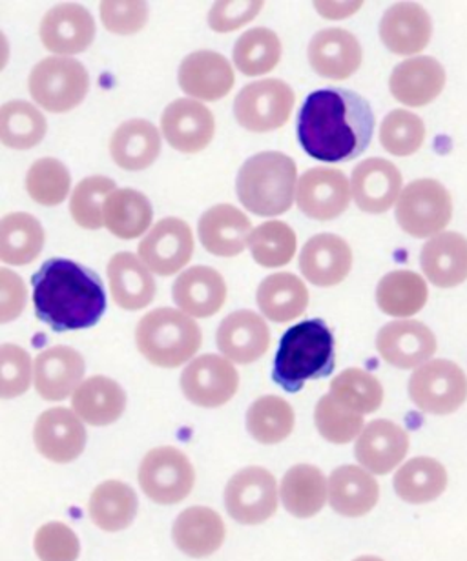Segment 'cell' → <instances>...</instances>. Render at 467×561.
<instances>
[{
    "mask_svg": "<svg viewBox=\"0 0 467 561\" xmlns=\"http://www.w3.org/2000/svg\"><path fill=\"white\" fill-rule=\"evenodd\" d=\"M172 297L186 316L213 318L227 301V283L213 266H192L175 279Z\"/></svg>",
    "mask_w": 467,
    "mask_h": 561,
    "instance_id": "obj_26",
    "label": "cell"
},
{
    "mask_svg": "<svg viewBox=\"0 0 467 561\" xmlns=\"http://www.w3.org/2000/svg\"><path fill=\"white\" fill-rule=\"evenodd\" d=\"M225 505L230 518L243 525H260L277 508V485L274 476L261 467L239 470L225 489Z\"/></svg>",
    "mask_w": 467,
    "mask_h": 561,
    "instance_id": "obj_11",
    "label": "cell"
},
{
    "mask_svg": "<svg viewBox=\"0 0 467 561\" xmlns=\"http://www.w3.org/2000/svg\"><path fill=\"white\" fill-rule=\"evenodd\" d=\"M84 357L71 346H52L35 359V389L46 401H62L81 387Z\"/></svg>",
    "mask_w": 467,
    "mask_h": 561,
    "instance_id": "obj_24",
    "label": "cell"
},
{
    "mask_svg": "<svg viewBox=\"0 0 467 561\" xmlns=\"http://www.w3.org/2000/svg\"><path fill=\"white\" fill-rule=\"evenodd\" d=\"M354 561H384L381 560V558H376V557H362V558H356V560Z\"/></svg>",
    "mask_w": 467,
    "mask_h": 561,
    "instance_id": "obj_57",
    "label": "cell"
},
{
    "mask_svg": "<svg viewBox=\"0 0 467 561\" xmlns=\"http://www.w3.org/2000/svg\"><path fill=\"white\" fill-rule=\"evenodd\" d=\"M101 11V21L109 32L115 35H134L141 32L148 22V4L139 0H126V2H115L106 0L99 5Z\"/></svg>",
    "mask_w": 467,
    "mask_h": 561,
    "instance_id": "obj_54",
    "label": "cell"
},
{
    "mask_svg": "<svg viewBox=\"0 0 467 561\" xmlns=\"http://www.w3.org/2000/svg\"><path fill=\"white\" fill-rule=\"evenodd\" d=\"M375 114L360 93L345 88H323L310 93L299 110V145L321 162H348L369 148Z\"/></svg>",
    "mask_w": 467,
    "mask_h": 561,
    "instance_id": "obj_1",
    "label": "cell"
},
{
    "mask_svg": "<svg viewBox=\"0 0 467 561\" xmlns=\"http://www.w3.org/2000/svg\"><path fill=\"white\" fill-rule=\"evenodd\" d=\"M38 453L54 463H70L87 447L81 417L68 409H49L38 416L33 431Z\"/></svg>",
    "mask_w": 467,
    "mask_h": 561,
    "instance_id": "obj_19",
    "label": "cell"
},
{
    "mask_svg": "<svg viewBox=\"0 0 467 561\" xmlns=\"http://www.w3.org/2000/svg\"><path fill=\"white\" fill-rule=\"evenodd\" d=\"M376 351L397 368H414L435 356L436 337L420 321H392L376 335Z\"/></svg>",
    "mask_w": 467,
    "mask_h": 561,
    "instance_id": "obj_20",
    "label": "cell"
},
{
    "mask_svg": "<svg viewBox=\"0 0 467 561\" xmlns=\"http://www.w3.org/2000/svg\"><path fill=\"white\" fill-rule=\"evenodd\" d=\"M353 197L345 173L334 168H312L299 178L296 201L299 210L315 221H332L348 210Z\"/></svg>",
    "mask_w": 467,
    "mask_h": 561,
    "instance_id": "obj_14",
    "label": "cell"
},
{
    "mask_svg": "<svg viewBox=\"0 0 467 561\" xmlns=\"http://www.w3.org/2000/svg\"><path fill=\"white\" fill-rule=\"evenodd\" d=\"M38 35L44 48L59 57L82 54L95 38V21L84 5L66 2L43 16Z\"/></svg>",
    "mask_w": 467,
    "mask_h": 561,
    "instance_id": "obj_15",
    "label": "cell"
},
{
    "mask_svg": "<svg viewBox=\"0 0 467 561\" xmlns=\"http://www.w3.org/2000/svg\"><path fill=\"white\" fill-rule=\"evenodd\" d=\"M32 381V362L21 346L5 343L0 348V396L11 400L30 389Z\"/></svg>",
    "mask_w": 467,
    "mask_h": 561,
    "instance_id": "obj_52",
    "label": "cell"
},
{
    "mask_svg": "<svg viewBox=\"0 0 467 561\" xmlns=\"http://www.w3.org/2000/svg\"><path fill=\"white\" fill-rule=\"evenodd\" d=\"M326 476L315 465H296L282 481V502L296 518H312L326 505Z\"/></svg>",
    "mask_w": 467,
    "mask_h": 561,
    "instance_id": "obj_40",
    "label": "cell"
},
{
    "mask_svg": "<svg viewBox=\"0 0 467 561\" xmlns=\"http://www.w3.org/2000/svg\"><path fill=\"white\" fill-rule=\"evenodd\" d=\"M33 546L41 561H76L81 552L76 533L59 522L43 525Z\"/></svg>",
    "mask_w": 467,
    "mask_h": 561,
    "instance_id": "obj_53",
    "label": "cell"
},
{
    "mask_svg": "<svg viewBox=\"0 0 467 561\" xmlns=\"http://www.w3.org/2000/svg\"><path fill=\"white\" fill-rule=\"evenodd\" d=\"M106 274L115 305L123 310L136 312L153 301L156 280L150 268L137 255L130 252L115 254L110 260Z\"/></svg>",
    "mask_w": 467,
    "mask_h": 561,
    "instance_id": "obj_30",
    "label": "cell"
},
{
    "mask_svg": "<svg viewBox=\"0 0 467 561\" xmlns=\"http://www.w3.org/2000/svg\"><path fill=\"white\" fill-rule=\"evenodd\" d=\"M216 345L230 362L249 365L265 356L271 346V330L260 313L238 310L219 323Z\"/></svg>",
    "mask_w": 467,
    "mask_h": 561,
    "instance_id": "obj_18",
    "label": "cell"
},
{
    "mask_svg": "<svg viewBox=\"0 0 467 561\" xmlns=\"http://www.w3.org/2000/svg\"><path fill=\"white\" fill-rule=\"evenodd\" d=\"M26 305V286L21 277L2 268L0 271V323H10L21 316Z\"/></svg>",
    "mask_w": 467,
    "mask_h": 561,
    "instance_id": "obj_56",
    "label": "cell"
},
{
    "mask_svg": "<svg viewBox=\"0 0 467 561\" xmlns=\"http://www.w3.org/2000/svg\"><path fill=\"white\" fill-rule=\"evenodd\" d=\"M298 184L296 162L280 151H261L239 168L238 199L255 216H282L293 206Z\"/></svg>",
    "mask_w": 467,
    "mask_h": 561,
    "instance_id": "obj_4",
    "label": "cell"
},
{
    "mask_svg": "<svg viewBox=\"0 0 467 561\" xmlns=\"http://www.w3.org/2000/svg\"><path fill=\"white\" fill-rule=\"evenodd\" d=\"M115 183L104 175H92L77 184L70 197V214L73 221L84 230L104 227V205L115 192Z\"/></svg>",
    "mask_w": 467,
    "mask_h": 561,
    "instance_id": "obj_49",
    "label": "cell"
},
{
    "mask_svg": "<svg viewBox=\"0 0 467 561\" xmlns=\"http://www.w3.org/2000/svg\"><path fill=\"white\" fill-rule=\"evenodd\" d=\"M238 387V370L229 359L216 354L196 357L181 374V389L186 400L205 409L229 403Z\"/></svg>",
    "mask_w": 467,
    "mask_h": 561,
    "instance_id": "obj_12",
    "label": "cell"
},
{
    "mask_svg": "<svg viewBox=\"0 0 467 561\" xmlns=\"http://www.w3.org/2000/svg\"><path fill=\"white\" fill-rule=\"evenodd\" d=\"M309 65L320 77L345 81L362 66V46L353 33L343 27H327L310 38Z\"/></svg>",
    "mask_w": 467,
    "mask_h": 561,
    "instance_id": "obj_21",
    "label": "cell"
},
{
    "mask_svg": "<svg viewBox=\"0 0 467 561\" xmlns=\"http://www.w3.org/2000/svg\"><path fill=\"white\" fill-rule=\"evenodd\" d=\"M263 8V2H216L208 13V24L214 32L229 33L252 21Z\"/></svg>",
    "mask_w": 467,
    "mask_h": 561,
    "instance_id": "obj_55",
    "label": "cell"
},
{
    "mask_svg": "<svg viewBox=\"0 0 467 561\" xmlns=\"http://www.w3.org/2000/svg\"><path fill=\"white\" fill-rule=\"evenodd\" d=\"M294 103L296 95L287 82L280 79L255 81L238 93L234 101V117L244 130L265 134L287 125Z\"/></svg>",
    "mask_w": 467,
    "mask_h": 561,
    "instance_id": "obj_8",
    "label": "cell"
},
{
    "mask_svg": "<svg viewBox=\"0 0 467 561\" xmlns=\"http://www.w3.org/2000/svg\"><path fill=\"white\" fill-rule=\"evenodd\" d=\"M33 308L55 332L92 329L106 312L103 280L76 261H44L32 277Z\"/></svg>",
    "mask_w": 467,
    "mask_h": 561,
    "instance_id": "obj_2",
    "label": "cell"
},
{
    "mask_svg": "<svg viewBox=\"0 0 467 561\" xmlns=\"http://www.w3.org/2000/svg\"><path fill=\"white\" fill-rule=\"evenodd\" d=\"M194 467L185 454L174 447L153 448L143 458L139 485L152 502L174 505L194 489Z\"/></svg>",
    "mask_w": 467,
    "mask_h": 561,
    "instance_id": "obj_10",
    "label": "cell"
},
{
    "mask_svg": "<svg viewBox=\"0 0 467 561\" xmlns=\"http://www.w3.org/2000/svg\"><path fill=\"white\" fill-rule=\"evenodd\" d=\"M424 139V121L408 110H395L381 123L380 142L392 156H413Z\"/></svg>",
    "mask_w": 467,
    "mask_h": 561,
    "instance_id": "obj_50",
    "label": "cell"
},
{
    "mask_svg": "<svg viewBox=\"0 0 467 561\" xmlns=\"http://www.w3.org/2000/svg\"><path fill=\"white\" fill-rule=\"evenodd\" d=\"M431 35L433 24L430 13L414 2H398L381 16V43L392 54H419L430 44Z\"/></svg>",
    "mask_w": 467,
    "mask_h": 561,
    "instance_id": "obj_27",
    "label": "cell"
},
{
    "mask_svg": "<svg viewBox=\"0 0 467 561\" xmlns=\"http://www.w3.org/2000/svg\"><path fill=\"white\" fill-rule=\"evenodd\" d=\"M316 426L327 442L345 445L364 431V417L340 405L331 394L323 396L315 411Z\"/></svg>",
    "mask_w": 467,
    "mask_h": 561,
    "instance_id": "obj_51",
    "label": "cell"
},
{
    "mask_svg": "<svg viewBox=\"0 0 467 561\" xmlns=\"http://www.w3.org/2000/svg\"><path fill=\"white\" fill-rule=\"evenodd\" d=\"M44 228L37 217L13 211L0 221V260L5 265L24 266L37 260L44 249Z\"/></svg>",
    "mask_w": 467,
    "mask_h": 561,
    "instance_id": "obj_37",
    "label": "cell"
},
{
    "mask_svg": "<svg viewBox=\"0 0 467 561\" xmlns=\"http://www.w3.org/2000/svg\"><path fill=\"white\" fill-rule=\"evenodd\" d=\"M409 450L408 432L387 420H376L365 426L354 448L356 459L373 474H387L402 463Z\"/></svg>",
    "mask_w": 467,
    "mask_h": 561,
    "instance_id": "obj_28",
    "label": "cell"
},
{
    "mask_svg": "<svg viewBox=\"0 0 467 561\" xmlns=\"http://www.w3.org/2000/svg\"><path fill=\"white\" fill-rule=\"evenodd\" d=\"M446 87V70L433 57L403 60L392 70L389 90L398 103L419 108L433 103Z\"/></svg>",
    "mask_w": 467,
    "mask_h": 561,
    "instance_id": "obj_25",
    "label": "cell"
},
{
    "mask_svg": "<svg viewBox=\"0 0 467 561\" xmlns=\"http://www.w3.org/2000/svg\"><path fill=\"white\" fill-rule=\"evenodd\" d=\"M161 131L174 150L200 153L213 142L216 121L205 104L192 99H178L164 108Z\"/></svg>",
    "mask_w": 467,
    "mask_h": 561,
    "instance_id": "obj_16",
    "label": "cell"
},
{
    "mask_svg": "<svg viewBox=\"0 0 467 561\" xmlns=\"http://www.w3.org/2000/svg\"><path fill=\"white\" fill-rule=\"evenodd\" d=\"M296 232L283 221L263 222L249 238L250 254L263 268L288 265L296 254Z\"/></svg>",
    "mask_w": 467,
    "mask_h": 561,
    "instance_id": "obj_47",
    "label": "cell"
},
{
    "mask_svg": "<svg viewBox=\"0 0 467 561\" xmlns=\"http://www.w3.org/2000/svg\"><path fill=\"white\" fill-rule=\"evenodd\" d=\"M202 341L196 321L175 308H156L137 323V348L156 367L175 368L191 362Z\"/></svg>",
    "mask_w": 467,
    "mask_h": 561,
    "instance_id": "obj_5",
    "label": "cell"
},
{
    "mask_svg": "<svg viewBox=\"0 0 467 561\" xmlns=\"http://www.w3.org/2000/svg\"><path fill=\"white\" fill-rule=\"evenodd\" d=\"M161 153V134L147 119L126 121L110 139V156L117 167L141 172L152 167Z\"/></svg>",
    "mask_w": 467,
    "mask_h": 561,
    "instance_id": "obj_31",
    "label": "cell"
},
{
    "mask_svg": "<svg viewBox=\"0 0 467 561\" xmlns=\"http://www.w3.org/2000/svg\"><path fill=\"white\" fill-rule=\"evenodd\" d=\"M428 285L417 272L395 271L381 277L376 286V302L381 312L392 318H409L428 302Z\"/></svg>",
    "mask_w": 467,
    "mask_h": 561,
    "instance_id": "obj_41",
    "label": "cell"
},
{
    "mask_svg": "<svg viewBox=\"0 0 467 561\" xmlns=\"http://www.w3.org/2000/svg\"><path fill=\"white\" fill-rule=\"evenodd\" d=\"M380 489L375 478L354 465H343L334 470L329 480V503L348 518H360L371 513L378 503Z\"/></svg>",
    "mask_w": 467,
    "mask_h": 561,
    "instance_id": "obj_33",
    "label": "cell"
},
{
    "mask_svg": "<svg viewBox=\"0 0 467 561\" xmlns=\"http://www.w3.org/2000/svg\"><path fill=\"white\" fill-rule=\"evenodd\" d=\"M395 491L403 502L430 503L446 491L447 472L444 465L433 458L409 459L395 474Z\"/></svg>",
    "mask_w": 467,
    "mask_h": 561,
    "instance_id": "obj_42",
    "label": "cell"
},
{
    "mask_svg": "<svg viewBox=\"0 0 467 561\" xmlns=\"http://www.w3.org/2000/svg\"><path fill=\"white\" fill-rule=\"evenodd\" d=\"M232 57L243 76H265L282 60V41L269 27H252L238 38Z\"/></svg>",
    "mask_w": 467,
    "mask_h": 561,
    "instance_id": "obj_44",
    "label": "cell"
},
{
    "mask_svg": "<svg viewBox=\"0 0 467 561\" xmlns=\"http://www.w3.org/2000/svg\"><path fill=\"white\" fill-rule=\"evenodd\" d=\"M137 494L123 481H104L93 491L88 511L93 524L106 533H119L130 527L136 518Z\"/></svg>",
    "mask_w": 467,
    "mask_h": 561,
    "instance_id": "obj_39",
    "label": "cell"
},
{
    "mask_svg": "<svg viewBox=\"0 0 467 561\" xmlns=\"http://www.w3.org/2000/svg\"><path fill=\"white\" fill-rule=\"evenodd\" d=\"M180 87L186 95L200 101H219L229 95L236 77L234 68L224 55L202 49L186 55L178 73Z\"/></svg>",
    "mask_w": 467,
    "mask_h": 561,
    "instance_id": "obj_23",
    "label": "cell"
},
{
    "mask_svg": "<svg viewBox=\"0 0 467 561\" xmlns=\"http://www.w3.org/2000/svg\"><path fill=\"white\" fill-rule=\"evenodd\" d=\"M452 216V195L433 179L409 183L398 197V225L413 238L438 236L449 225Z\"/></svg>",
    "mask_w": 467,
    "mask_h": 561,
    "instance_id": "obj_7",
    "label": "cell"
},
{
    "mask_svg": "<svg viewBox=\"0 0 467 561\" xmlns=\"http://www.w3.org/2000/svg\"><path fill=\"white\" fill-rule=\"evenodd\" d=\"M255 299L266 319L274 323H288L307 310L309 291L299 277L280 272L261 280Z\"/></svg>",
    "mask_w": 467,
    "mask_h": 561,
    "instance_id": "obj_36",
    "label": "cell"
},
{
    "mask_svg": "<svg viewBox=\"0 0 467 561\" xmlns=\"http://www.w3.org/2000/svg\"><path fill=\"white\" fill-rule=\"evenodd\" d=\"M351 190L360 210L365 214H384L400 197L402 173L387 159H365L354 168Z\"/></svg>",
    "mask_w": 467,
    "mask_h": 561,
    "instance_id": "obj_22",
    "label": "cell"
},
{
    "mask_svg": "<svg viewBox=\"0 0 467 561\" xmlns=\"http://www.w3.org/2000/svg\"><path fill=\"white\" fill-rule=\"evenodd\" d=\"M294 421L293 407L277 396H263L247 412L250 436L261 445H276L287 439L294 431Z\"/></svg>",
    "mask_w": 467,
    "mask_h": 561,
    "instance_id": "obj_45",
    "label": "cell"
},
{
    "mask_svg": "<svg viewBox=\"0 0 467 561\" xmlns=\"http://www.w3.org/2000/svg\"><path fill=\"white\" fill-rule=\"evenodd\" d=\"M409 396L428 414H453L467 398L466 374L457 363L447 359L425 363L409 379Z\"/></svg>",
    "mask_w": 467,
    "mask_h": 561,
    "instance_id": "obj_9",
    "label": "cell"
},
{
    "mask_svg": "<svg viewBox=\"0 0 467 561\" xmlns=\"http://www.w3.org/2000/svg\"><path fill=\"white\" fill-rule=\"evenodd\" d=\"M175 546L191 558H207L218 551L225 541V524L216 511L191 507L178 516L174 524Z\"/></svg>",
    "mask_w": 467,
    "mask_h": 561,
    "instance_id": "obj_34",
    "label": "cell"
},
{
    "mask_svg": "<svg viewBox=\"0 0 467 561\" xmlns=\"http://www.w3.org/2000/svg\"><path fill=\"white\" fill-rule=\"evenodd\" d=\"M48 131L41 110L26 101H10L0 108V140L11 150H30L43 142Z\"/></svg>",
    "mask_w": 467,
    "mask_h": 561,
    "instance_id": "obj_43",
    "label": "cell"
},
{
    "mask_svg": "<svg viewBox=\"0 0 467 561\" xmlns=\"http://www.w3.org/2000/svg\"><path fill=\"white\" fill-rule=\"evenodd\" d=\"M194 255V236L178 217H167L152 227L139 243V260L158 276H174Z\"/></svg>",
    "mask_w": 467,
    "mask_h": 561,
    "instance_id": "obj_13",
    "label": "cell"
},
{
    "mask_svg": "<svg viewBox=\"0 0 467 561\" xmlns=\"http://www.w3.org/2000/svg\"><path fill=\"white\" fill-rule=\"evenodd\" d=\"M420 265L438 288H453L467 279V239L457 232L438 233L422 249Z\"/></svg>",
    "mask_w": 467,
    "mask_h": 561,
    "instance_id": "obj_32",
    "label": "cell"
},
{
    "mask_svg": "<svg viewBox=\"0 0 467 561\" xmlns=\"http://www.w3.org/2000/svg\"><path fill=\"white\" fill-rule=\"evenodd\" d=\"M70 170L54 157L38 159L27 170L26 192L38 205H60L70 194Z\"/></svg>",
    "mask_w": 467,
    "mask_h": 561,
    "instance_id": "obj_48",
    "label": "cell"
},
{
    "mask_svg": "<svg viewBox=\"0 0 467 561\" xmlns=\"http://www.w3.org/2000/svg\"><path fill=\"white\" fill-rule=\"evenodd\" d=\"M353 268V250L337 233H318L299 254V271L310 285L329 288L349 276Z\"/></svg>",
    "mask_w": 467,
    "mask_h": 561,
    "instance_id": "obj_17",
    "label": "cell"
},
{
    "mask_svg": "<svg viewBox=\"0 0 467 561\" xmlns=\"http://www.w3.org/2000/svg\"><path fill=\"white\" fill-rule=\"evenodd\" d=\"M334 370V335L320 318L294 324L283 334L272 379L287 392H299L310 379L331 376Z\"/></svg>",
    "mask_w": 467,
    "mask_h": 561,
    "instance_id": "obj_3",
    "label": "cell"
},
{
    "mask_svg": "<svg viewBox=\"0 0 467 561\" xmlns=\"http://www.w3.org/2000/svg\"><path fill=\"white\" fill-rule=\"evenodd\" d=\"M90 77L82 62L71 57L41 60L27 79V90L41 108L52 114H66L84 101Z\"/></svg>",
    "mask_w": 467,
    "mask_h": 561,
    "instance_id": "obj_6",
    "label": "cell"
},
{
    "mask_svg": "<svg viewBox=\"0 0 467 561\" xmlns=\"http://www.w3.org/2000/svg\"><path fill=\"white\" fill-rule=\"evenodd\" d=\"M329 394L356 414H371L378 411L384 401V387L373 374L362 368H348L332 379Z\"/></svg>",
    "mask_w": 467,
    "mask_h": 561,
    "instance_id": "obj_46",
    "label": "cell"
},
{
    "mask_svg": "<svg viewBox=\"0 0 467 561\" xmlns=\"http://www.w3.org/2000/svg\"><path fill=\"white\" fill-rule=\"evenodd\" d=\"M250 219L232 205L208 208L197 225L200 241L207 252L219 257H234L249 244Z\"/></svg>",
    "mask_w": 467,
    "mask_h": 561,
    "instance_id": "obj_29",
    "label": "cell"
},
{
    "mask_svg": "<svg viewBox=\"0 0 467 561\" xmlns=\"http://www.w3.org/2000/svg\"><path fill=\"white\" fill-rule=\"evenodd\" d=\"M71 407L88 425H112L125 412L126 392L114 379L93 376L76 390Z\"/></svg>",
    "mask_w": 467,
    "mask_h": 561,
    "instance_id": "obj_35",
    "label": "cell"
},
{
    "mask_svg": "<svg viewBox=\"0 0 467 561\" xmlns=\"http://www.w3.org/2000/svg\"><path fill=\"white\" fill-rule=\"evenodd\" d=\"M152 219V203L137 190H115L104 205V227L123 241L141 238Z\"/></svg>",
    "mask_w": 467,
    "mask_h": 561,
    "instance_id": "obj_38",
    "label": "cell"
}]
</instances>
